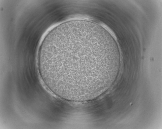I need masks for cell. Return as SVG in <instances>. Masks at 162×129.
I'll list each match as a JSON object with an SVG mask.
<instances>
[{
    "label": "cell",
    "instance_id": "cell-1",
    "mask_svg": "<svg viewBox=\"0 0 162 129\" xmlns=\"http://www.w3.org/2000/svg\"><path fill=\"white\" fill-rule=\"evenodd\" d=\"M120 59L110 34L100 25L84 20L63 23L50 32L39 54V70L44 82L64 98L95 97L111 84Z\"/></svg>",
    "mask_w": 162,
    "mask_h": 129
}]
</instances>
